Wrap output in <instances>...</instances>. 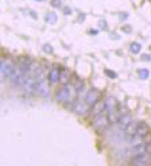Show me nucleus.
<instances>
[{
  "mask_svg": "<svg viewBox=\"0 0 151 166\" xmlns=\"http://www.w3.org/2000/svg\"><path fill=\"white\" fill-rule=\"evenodd\" d=\"M57 100L60 103H72L74 101V88H73L72 85H66L62 87L60 91L57 92L56 95Z\"/></svg>",
  "mask_w": 151,
  "mask_h": 166,
  "instance_id": "nucleus-1",
  "label": "nucleus"
},
{
  "mask_svg": "<svg viewBox=\"0 0 151 166\" xmlns=\"http://www.w3.org/2000/svg\"><path fill=\"white\" fill-rule=\"evenodd\" d=\"M109 119H108V116H104L101 113V115H99V116H96V119L93 120V127H94V130L96 131H99V132H103L105 130L107 127L109 126Z\"/></svg>",
  "mask_w": 151,
  "mask_h": 166,
  "instance_id": "nucleus-2",
  "label": "nucleus"
},
{
  "mask_svg": "<svg viewBox=\"0 0 151 166\" xmlns=\"http://www.w3.org/2000/svg\"><path fill=\"white\" fill-rule=\"evenodd\" d=\"M36 93H38L39 96H42V97H47L49 93H50L46 80L43 79L42 76L36 77Z\"/></svg>",
  "mask_w": 151,
  "mask_h": 166,
  "instance_id": "nucleus-3",
  "label": "nucleus"
},
{
  "mask_svg": "<svg viewBox=\"0 0 151 166\" xmlns=\"http://www.w3.org/2000/svg\"><path fill=\"white\" fill-rule=\"evenodd\" d=\"M24 79H26V76H24V73L20 70V68H19V69H16V68H15V69H14V72H12V74L10 76L11 84H12V85H15V87L23 85Z\"/></svg>",
  "mask_w": 151,
  "mask_h": 166,
  "instance_id": "nucleus-4",
  "label": "nucleus"
},
{
  "mask_svg": "<svg viewBox=\"0 0 151 166\" xmlns=\"http://www.w3.org/2000/svg\"><path fill=\"white\" fill-rule=\"evenodd\" d=\"M100 100V92L97 89H89L88 91V93L85 95V103L89 107H93L99 103Z\"/></svg>",
  "mask_w": 151,
  "mask_h": 166,
  "instance_id": "nucleus-5",
  "label": "nucleus"
},
{
  "mask_svg": "<svg viewBox=\"0 0 151 166\" xmlns=\"http://www.w3.org/2000/svg\"><path fill=\"white\" fill-rule=\"evenodd\" d=\"M23 88L27 93H34L36 92V80L35 77H31V76H26L24 79V83H23Z\"/></svg>",
  "mask_w": 151,
  "mask_h": 166,
  "instance_id": "nucleus-6",
  "label": "nucleus"
},
{
  "mask_svg": "<svg viewBox=\"0 0 151 166\" xmlns=\"http://www.w3.org/2000/svg\"><path fill=\"white\" fill-rule=\"evenodd\" d=\"M117 124H119V128H120L121 131L126 132L128 128L132 126V116L128 115V113H124V115H121L120 120L117 121Z\"/></svg>",
  "mask_w": 151,
  "mask_h": 166,
  "instance_id": "nucleus-7",
  "label": "nucleus"
},
{
  "mask_svg": "<svg viewBox=\"0 0 151 166\" xmlns=\"http://www.w3.org/2000/svg\"><path fill=\"white\" fill-rule=\"evenodd\" d=\"M149 132H150V127L147 126L145 121H141V123H136L135 131H134V134L132 135H136V136H139V138H143V136L149 135Z\"/></svg>",
  "mask_w": 151,
  "mask_h": 166,
  "instance_id": "nucleus-8",
  "label": "nucleus"
},
{
  "mask_svg": "<svg viewBox=\"0 0 151 166\" xmlns=\"http://www.w3.org/2000/svg\"><path fill=\"white\" fill-rule=\"evenodd\" d=\"M73 111L78 115H84L89 111V105L86 104L85 101H81V100H76L74 101V107H73Z\"/></svg>",
  "mask_w": 151,
  "mask_h": 166,
  "instance_id": "nucleus-9",
  "label": "nucleus"
},
{
  "mask_svg": "<svg viewBox=\"0 0 151 166\" xmlns=\"http://www.w3.org/2000/svg\"><path fill=\"white\" fill-rule=\"evenodd\" d=\"M14 66L10 64V62H7V61H3L2 62V65H0V70H2V74L3 77H8L10 79V76L12 74V72H14Z\"/></svg>",
  "mask_w": 151,
  "mask_h": 166,
  "instance_id": "nucleus-10",
  "label": "nucleus"
},
{
  "mask_svg": "<svg viewBox=\"0 0 151 166\" xmlns=\"http://www.w3.org/2000/svg\"><path fill=\"white\" fill-rule=\"evenodd\" d=\"M49 83L51 84V85H56V84L60 81V79H61V72L58 70V69H51V70L49 72Z\"/></svg>",
  "mask_w": 151,
  "mask_h": 166,
  "instance_id": "nucleus-11",
  "label": "nucleus"
},
{
  "mask_svg": "<svg viewBox=\"0 0 151 166\" xmlns=\"http://www.w3.org/2000/svg\"><path fill=\"white\" fill-rule=\"evenodd\" d=\"M131 153L132 154H143V153H146V145L143 142L141 141H138V142H134V145L131 146Z\"/></svg>",
  "mask_w": 151,
  "mask_h": 166,
  "instance_id": "nucleus-12",
  "label": "nucleus"
},
{
  "mask_svg": "<svg viewBox=\"0 0 151 166\" xmlns=\"http://www.w3.org/2000/svg\"><path fill=\"white\" fill-rule=\"evenodd\" d=\"M107 116H108L109 123H111V124H113V123H117V121L120 120V117H121L120 112H119V111H117L116 108H115V109L108 111V112H107Z\"/></svg>",
  "mask_w": 151,
  "mask_h": 166,
  "instance_id": "nucleus-13",
  "label": "nucleus"
},
{
  "mask_svg": "<svg viewBox=\"0 0 151 166\" xmlns=\"http://www.w3.org/2000/svg\"><path fill=\"white\" fill-rule=\"evenodd\" d=\"M132 164H135V165H146V164H149V160H147V157L145 155V153L143 154H136V155L132 158Z\"/></svg>",
  "mask_w": 151,
  "mask_h": 166,
  "instance_id": "nucleus-14",
  "label": "nucleus"
},
{
  "mask_svg": "<svg viewBox=\"0 0 151 166\" xmlns=\"http://www.w3.org/2000/svg\"><path fill=\"white\" fill-rule=\"evenodd\" d=\"M104 104H105V111L108 112V111L116 108V107H117V101H116L113 97H108V99H107V100L104 101Z\"/></svg>",
  "mask_w": 151,
  "mask_h": 166,
  "instance_id": "nucleus-15",
  "label": "nucleus"
},
{
  "mask_svg": "<svg viewBox=\"0 0 151 166\" xmlns=\"http://www.w3.org/2000/svg\"><path fill=\"white\" fill-rule=\"evenodd\" d=\"M103 112H107L105 111V104L104 103H97L96 105H93V115L94 116H99V115H101Z\"/></svg>",
  "mask_w": 151,
  "mask_h": 166,
  "instance_id": "nucleus-16",
  "label": "nucleus"
},
{
  "mask_svg": "<svg viewBox=\"0 0 151 166\" xmlns=\"http://www.w3.org/2000/svg\"><path fill=\"white\" fill-rule=\"evenodd\" d=\"M69 79H70V73H69L68 70H62L61 72V79H60V81L62 84H66L69 81Z\"/></svg>",
  "mask_w": 151,
  "mask_h": 166,
  "instance_id": "nucleus-17",
  "label": "nucleus"
},
{
  "mask_svg": "<svg viewBox=\"0 0 151 166\" xmlns=\"http://www.w3.org/2000/svg\"><path fill=\"white\" fill-rule=\"evenodd\" d=\"M141 49H142V46L139 45L138 42H132V43H131V46H130V50H131V53H134V54L139 53V51H141Z\"/></svg>",
  "mask_w": 151,
  "mask_h": 166,
  "instance_id": "nucleus-18",
  "label": "nucleus"
},
{
  "mask_svg": "<svg viewBox=\"0 0 151 166\" xmlns=\"http://www.w3.org/2000/svg\"><path fill=\"white\" fill-rule=\"evenodd\" d=\"M139 76H141L142 80H146V79H149L150 73H149V70H147V69H141V70H139Z\"/></svg>",
  "mask_w": 151,
  "mask_h": 166,
  "instance_id": "nucleus-19",
  "label": "nucleus"
},
{
  "mask_svg": "<svg viewBox=\"0 0 151 166\" xmlns=\"http://www.w3.org/2000/svg\"><path fill=\"white\" fill-rule=\"evenodd\" d=\"M47 20H49V22H56L57 18H56L54 14H49V15H47Z\"/></svg>",
  "mask_w": 151,
  "mask_h": 166,
  "instance_id": "nucleus-20",
  "label": "nucleus"
},
{
  "mask_svg": "<svg viewBox=\"0 0 151 166\" xmlns=\"http://www.w3.org/2000/svg\"><path fill=\"white\" fill-rule=\"evenodd\" d=\"M146 153L151 154V142H150V143H147V145H146Z\"/></svg>",
  "mask_w": 151,
  "mask_h": 166,
  "instance_id": "nucleus-21",
  "label": "nucleus"
},
{
  "mask_svg": "<svg viewBox=\"0 0 151 166\" xmlns=\"http://www.w3.org/2000/svg\"><path fill=\"white\" fill-rule=\"evenodd\" d=\"M105 73L108 76H111V77H116V73H113V72H111V70H105Z\"/></svg>",
  "mask_w": 151,
  "mask_h": 166,
  "instance_id": "nucleus-22",
  "label": "nucleus"
},
{
  "mask_svg": "<svg viewBox=\"0 0 151 166\" xmlns=\"http://www.w3.org/2000/svg\"><path fill=\"white\" fill-rule=\"evenodd\" d=\"M143 60H145V61H150L151 58H150V55H149V54H145V55H143Z\"/></svg>",
  "mask_w": 151,
  "mask_h": 166,
  "instance_id": "nucleus-23",
  "label": "nucleus"
},
{
  "mask_svg": "<svg viewBox=\"0 0 151 166\" xmlns=\"http://www.w3.org/2000/svg\"><path fill=\"white\" fill-rule=\"evenodd\" d=\"M58 3H60L58 0H53V6H54V7H58V6H60Z\"/></svg>",
  "mask_w": 151,
  "mask_h": 166,
  "instance_id": "nucleus-24",
  "label": "nucleus"
},
{
  "mask_svg": "<svg viewBox=\"0 0 151 166\" xmlns=\"http://www.w3.org/2000/svg\"><path fill=\"white\" fill-rule=\"evenodd\" d=\"M45 49H46V51H49V53L51 51V49H50V46H49V45H46L45 47H43V50H45Z\"/></svg>",
  "mask_w": 151,
  "mask_h": 166,
  "instance_id": "nucleus-25",
  "label": "nucleus"
},
{
  "mask_svg": "<svg viewBox=\"0 0 151 166\" xmlns=\"http://www.w3.org/2000/svg\"><path fill=\"white\" fill-rule=\"evenodd\" d=\"M149 164H150V165H151V158H150V161H149Z\"/></svg>",
  "mask_w": 151,
  "mask_h": 166,
  "instance_id": "nucleus-26",
  "label": "nucleus"
},
{
  "mask_svg": "<svg viewBox=\"0 0 151 166\" xmlns=\"http://www.w3.org/2000/svg\"><path fill=\"white\" fill-rule=\"evenodd\" d=\"M38 2H40V0H38Z\"/></svg>",
  "mask_w": 151,
  "mask_h": 166,
  "instance_id": "nucleus-27",
  "label": "nucleus"
},
{
  "mask_svg": "<svg viewBox=\"0 0 151 166\" xmlns=\"http://www.w3.org/2000/svg\"><path fill=\"white\" fill-rule=\"evenodd\" d=\"M150 50H151V47H150Z\"/></svg>",
  "mask_w": 151,
  "mask_h": 166,
  "instance_id": "nucleus-28",
  "label": "nucleus"
}]
</instances>
